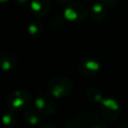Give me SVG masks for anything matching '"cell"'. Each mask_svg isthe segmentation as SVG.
<instances>
[{
    "mask_svg": "<svg viewBox=\"0 0 128 128\" xmlns=\"http://www.w3.org/2000/svg\"><path fill=\"white\" fill-rule=\"evenodd\" d=\"M87 15H88L87 7L80 2H73L67 4L64 10V19L68 21L80 22L85 20Z\"/></svg>",
    "mask_w": 128,
    "mask_h": 128,
    "instance_id": "cell-1",
    "label": "cell"
},
{
    "mask_svg": "<svg viewBox=\"0 0 128 128\" xmlns=\"http://www.w3.org/2000/svg\"><path fill=\"white\" fill-rule=\"evenodd\" d=\"M32 13L37 17L45 16L51 9L50 0H32L30 3Z\"/></svg>",
    "mask_w": 128,
    "mask_h": 128,
    "instance_id": "cell-2",
    "label": "cell"
},
{
    "mask_svg": "<svg viewBox=\"0 0 128 128\" xmlns=\"http://www.w3.org/2000/svg\"><path fill=\"white\" fill-rule=\"evenodd\" d=\"M90 17L92 18L93 21L95 22H101L105 19L106 17V5L103 4L101 1L95 2L89 11Z\"/></svg>",
    "mask_w": 128,
    "mask_h": 128,
    "instance_id": "cell-3",
    "label": "cell"
},
{
    "mask_svg": "<svg viewBox=\"0 0 128 128\" xmlns=\"http://www.w3.org/2000/svg\"><path fill=\"white\" fill-rule=\"evenodd\" d=\"M28 30H29L30 34H32V35H37V34H39L40 31H41V26H40L39 24H37V23H32V24L29 25Z\"/></svg>",
    "mask_w": 128,
    "mask_h": 128,
    "instance_id": "cell-4",
    "label": "cell"
},
{
    "mask_svg": "<svg viewBox=\"0 0 128 128\" xmlns=\"http://www.w3.org/2000/svg\"><path fill=\"white\" fill-rule=\"evenodd\" d=\"M99 1H101L103 4H105L108 7H113V6H115L117 4L118 0H99Z\"/></svg>",
    "mask_w": 128,
    "mask_h": 128,
    "instance_id": "cell-5",
    "label": "cell"
},
{
    "mask_svg": "<svg viewBox=\"0 0 128 128\" xmlns=\"http://www.w3.org/2000/svg\"><path fill=\"white\" fill-rule=\"evenodd\" d=\"M16 2L18 3V5L23 6V5H25V4L28 2V0H16Z\"/></svg>",
    "mask_w": 128,
    "mask_h": 128,
    "instance_id": "cell-6",
    "label": "cell"
},
{
    "mask_svg": "<svg viewBox=\"0 0 128 128\" xmlns=\"http://www.w3.org/2000/svg\"><path fill=\"white\" fill-rule=\"evenodd\" d=\"M59 5H67L68 0H55Z\"/></svg>",
    "mask_w": 128,
    "mask_h": 128,
    "instance_id": "cell-7",
    "label": "cell"
},
{
    "mask_svg": "<svg viewBox=\"0 0 128 128\" xmlns=\"http://www.w3.org/2000/svg\"><path fill=\"white\" fill-rule=\"evenodd\" d=\"M2 3H5V2H7V1H9V0H0Z\"/></svg>",
    "mask_w": 128,
    "mask_h": 128,
    "instance_id": "cell-8",
    "label": "cell"
}]
</instances>
